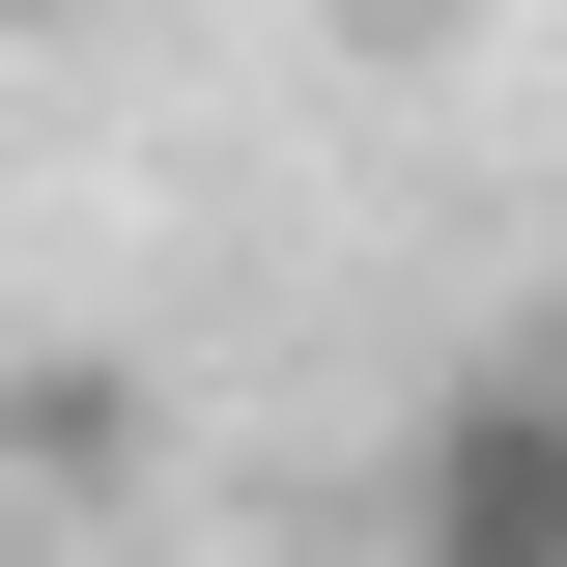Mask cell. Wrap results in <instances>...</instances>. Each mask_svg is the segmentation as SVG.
<instances>
[{"label":"cell","mask_w":567,"mask_h":567,"mask_svg":"<svg viewBox=\"0 0 567 567\" xmlns=\"http://www.w3.org/2000/svg\"><path fill=\"white\" fill-rule=\"evenodd\" d=\"M398 567H567V369H454V398H425Z\"/></svg>","instance_id":"6da1fadb"},{"label":"cell","mask_w":567,"mask_h":567,"mask_svg":"<svg viewBox=\"0 0 567 567\" xmlns=\"http://www.w3.org/2000/svg\"><path fill=\"white\" fill-rule=\"evenodd\" d=\"M341 29H454V0H341Z\"/></svg>","instance_id":"7a4b0ae2"},{"label":"cell","mask_w":567,"mask_h":567,"mask_svg":"<svg viewBox=\"0 0 567 567\" xmlns=\"http://www.w3.org/2000/svg\"><path fill=\"white\" fill-rule=\"evenodd\" d=\"M0 29H85V0H0Z\"/></svg>","instance_id":"3957f363"}]
</instances>
